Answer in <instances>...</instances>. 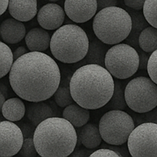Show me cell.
Here are the masks:
<instances>
[{"mask_svg":"<svg viewBox=\"0 0 157 157\" xmlns=\"http://www.w3.org/2000/svg\"><path fill=\"white\" fill-rule=\"evenodd\" d=\"M117 146V145H111V144H109V145H104L102 146V148H108L110 150H113V151L117 152L118 154H120V156H128L129 154L130 155V151H129L128 146Z\"/></svg>","mask_w":157,"mask_h":157,"instance_id":"obj_30","label":"cell"},{"mask_svg":"<svg viewBox=\"0 0 157 157\" xmlns=\"http://www.w3.org/2000/svg\"><path fill=\"white\" fill-rule=\"evenodd\" d=\"M65 11L59 5L48 3L38 10L37 20L41 28L46 30H57L61 27L65 18Z\"/></svg>","mask_w":157,"mask_h":157,"instance_id":"obj_12","label":"cell"},{"mask_svg":"<svg viewBox=\"0 0 157 157\" xmlns=\"http://www.w3.org/2000/svg\"><path fill=\"white\" fill-rule=\"evenodd\" d=\"M98 126L103 140L107 144L117 146L127 143L136 127L133 117L120 110H110L104 113Z\"/></svg>","mask_w":157,"mask_h":157,"instance_id":"obj_6","label":"cell"},{"mask_svg":"<svg viewBox=\"0 0 157 157\" xmlns=\"http://www.w3.org/2000/svg\"><path fill=\"white\" fill-rule=\"evenodd\" d=\"M71 76L67 75L61 76L59 87L54 94L55 101L60 107H62V108H64L67 106L75 102L70 89V81L71 79Z\"/></svg>","mask_w":157,"mask_h":157,"instance_id":"obj_22","label":"cell"},{"mask_svg":"<svg viewBox=\"0 0 157 157\" xmlns=\"http://www.w3.org/2000/svg\"><path fill=\"white\" fill-rule=\"evenodd\" d=\"M145 2L146 0H124V4L130 9L141 11L144 9Z\"/></svg>","mask_w":157,"mask_h":157,"instance_id":"obj_33","label":"cell"},{"mask_svg":"<svg viewBox=\"0 0 157 157\" xmlns=\"http://www.w3.org/2000/svg\"><path fill=\"white\" fill-rule=\"evenodd\" d=\"M62 116L73 124L75 128H81L89 121L90 111L88 109L81 107L77 103H73L64 107Z\"/></svg>","mask_w":157,"mask_h":157,"instance_id":"obj_19","label":"cell"},{"mask_svg":"<svg viewBox=\"0 0 157 157\" xmlns=\"http://www.w3.org/2000/svg\"><path fill=\"white\" fill-rule=\"evenodd\" d=\"M93 152L91 150H84V149H78L71 153V156H90Z\"/></svg>","mask_w":157,"mask_h":157,"instance_id":"obj_37","label":"cell"},{"mask_svg":"<svg viewBox=\"0 0 157 157\" xmlns=\"http://www.w3.org/2000/svg\"><path fill=\"white\" fill-rule=\"evenodd\" d=\"M8 10L12 18L23 22L29 21L33 19L38 14V1L9 0Z\"/></svg>","mask_w":157,"mask_h":157,"instance_id":"obj_13","label":"cell"},{"mask_svg":"<svg viewBox=\"0 0 157 157\" xmlns=\"http://www.w3.org/2000/svg\"><path fill=\"white\" fill-rule=\"evenodd\" d=\"M20 128H21L23 135H24L25 139V138L33 137L36 127L32 124H30L29 123H25V124H21Z\"/></svg>","mask_w":157,"mask_h":157,"instance_id":"obj_32","label":"cell"},{"mask_svg":"<svg viewBox=\"0 0 157 157\" xmlns=\"http://www.w3.org/2000/svg\"><path fill=\"white\" fill-rule=\"evenodd\" d=\"M9 79L20 98L38 102L54 96L61 76L58 64L52 57L41 52H30L14 61Z\"/></svg>","mask_w":157,"mask_h":157,"instance_id":"obj_1","label":"cell"},{"mask_svg":"<svg viewBox=\"0 0 157 157\" xmlns=\"http://www.w3.org/2000/svg\"><path fill=\"white\" fill-rule=\"evenodd\" d=\"M0 51H1L0 77L2 78L10 72L15 59H14V55L11 48L4 41H1L0 43Z\"/></svg>","mask_w":157,"mask_h":157,"instance_id":"obj_25","label":"cell"},{"mask_svg":"<svg viewBox=\"0 0 157 157\" xmlns=\"http://www.w3.org/2000/svg\"><path fill=\"white\" fill-rule=\"evenodd\" d=\"M140 56V67L139 69L140 70H147V66H148V61L150 56L148 55V53L144 51H139L138 50Z\"/></svg>","mask_w":157,"mask_h":157,"instance_id":"obj_34","label":"cell"},{"mask_svg":"<svg viewBox=\"0 0 157 157\" xmlns=\"http://www.w3.org/2000/svg\"><path fill=\"white\" fill-rule=\"evenodd\" d=\"M102 140L99 126L94 124H87L81 127L78 132L77 146L81 144L87 149L92 150L101 146Z\"/></svg>","mask_w":157,"mask_h":157,"instance_id":"obj_17","label":"cell"},{"mask_svg":"<svg viewBox=\"0 0 157 157\" xmlns=\"http://www.w3.org/2000/svg\"><path fill=\"white\" fill-rule=\"evenodd\" d=\"M0 34L2 41L6 44H17L26 35V29L23 21L15 18H7L0 25Z\"/></svg>","mask_w":157,"mask_h":157,"instance_id":"obj_14","label":"cell"},{"mask_svg":"<svg viewBox=\"0 0 157 157\" xmlns=\"http://www.w3.org/2000/svg\"><path fill=\"white\" fill-rule=\"evenodd\" d=\"M29 48H26L25 47H23V46H20V47L17 48L15 50V52H13V55H14V59L17 60L18 58L21 57L22 55H25L26 53L29 52Z\"/></svg>","mask_w":157,"mask_h":157,"instance_id":"obj_36","label":"cell"},{"mask_svg":"<svg viewBox=\"0 0 157 157\" xmlns=\"http://www.w3.org/2000/svg\"><path fill=\"white\" fill-rule=\"evenodd\" d=\"M104 67L116 79H127L135 75L139 69L138 51L126 43L114 44L107 51Z\"/></svg>","mask_w":157,"mask_h":157,"instance_id":"obj_7","label":"cell"},{"mask_svg":"<svg viewBox=\"0 0 157 157\" xmlns=\"http://www.w3.org/2000/svg\"><path fill=\"white\" fill-rule=\"evenodd\" d=\"M92 26L97 38L108 45H114L129 36L132 18L126 9L110 6L98 11L94 17Z\"/></svg>","mask_w":157,"mask_h":157,"instance_id":"obj_5","label":"cell"},{"mask_svg":"<svg viewBox=\"0 0 157 157\" xmlns=\"http://www.w3.org/2000/svg\"><path fill=\"white\" fill-rule=\"evenodd\" d=\"M0 135V156L10 157L19 153L25 140L20 127L12 121H2Z\"/></svg>","mask_w":157,"mask_h":157,"instance_id":"obj_10","label":"cell"},{"mask_svg":"<svg viewBox=\"0 0 157 157\" xmlns=\"http://www.w3.org/2000/svg\"><path fill=\"white\" fill-rule=\"evenodd\" d=\"M0 93L3 94L6 97H8V88L3 83L1 84V90H0Z\"/></svg>","mask_w":157,"mask_h":157,"instance_id":"obj_39","label":"cell"},{"mask_svg":"<svg viewBox=\"0 0 157 157\" xmlns=\"http://www.w3.org/2000/svg\"><path fill=\"white\" fill-rule=\"evenodd\" d=\"M127 106L135 113H146L157 106V84L150 78L137 77L125 87Z\"/></svg>","mask_w":157,"mask_h":157,"instance_id":"obj_8","label":"cell"},{"mask_svg":"<svg viewBox=\"0 0 157 157\" xmlns=\"http://www.w3.org/2000/svg\"><path fill=\"white\" fill-rule=\"evenodd\" d=\"M115 87L111 99L106 104V108L109 110H125L127 108V104L125 98V89L124 85L118 80L114 81Z\"/></svg>","mask_w":157,"mask_h":157,"instance_id":"obj_24","label":"cell"},{"mask_svg":"<svg viewBox=\"0 0 157 157\" xmlns=\"http://www.w3.org/2000/svg\"><path fill=\"white\" fill-rule=\"evenodd\" d=\"M3 117L12 122L19 121L24 117L26 107L24 102L18 98H12L6 100L2 107Z\"/></svg>","mask_w":157,"mask_h":157,"instance_id":"obj_21","label":"cell"},{"mask_svg":"<svg viewBox=\"0 0 157 157\" xmlns=\"http://www.w3.org/2000/svg\"><path fill=\"white\" fill-rule=\"evenodd\" d=\"M9 0H1V9H0V13H1V15H2L6 12V9L9 7Z\"/></svg>","mask_w":157,"mask_h":157,"instance_id":"obj_38","label":"cell"},{"mask_svg":"<svg viewBox=\"0 0 157 157\" xmlns=\"http://www.w3.org/2000/svg\"><path fill=\"white\" fill-rule=\"evenodd\" d=\"M127 146L133 157L157 156V124L147 122L136 126Z\"/></svg>","mask_w":157,"mask_h":157,"instance_id":"obj_9","label":"cell"},{"mask_svg":"<svg viewBox=\"0 0 157 157\" xmlns=\"http://www.w3.org/2000/svg\"><path fill=\"white\" fill-rule=\"evenodd\" d=\"M136 126L143 123H155L157 124V106L153 110L146 113H136L133 116Z\"/></svg>","mask_w":157,"mask_h":157,"instance_id":"obj_27","label":"cell"},{"mask_svg":"<svg viewBox=\"0 0 157 157\" xmlns=\"http://www.w3.org/2000/svg\"><path fill=\"white\" fill-rule=\"evenodd\" d=\"M64 11L71 20L84 23L95 16L98 12L97 0H65Z\"/></svg>","mask_w":157,"mask_h":157,"instance_id":"obj_11","label":"cell"},{"mask_svg":"<svg viewBox=\"0 0 157 157\" xmlns=\"http://www.w3.org/2000/svg\"><path fill=\"white\" fill-rule=\"evenodd\" d=\"M0 99H1V101H0V104H1V107H2V105L4 104V103L6 102V98L3 94L0 93Z\"/></svg>","mask_w":157,"mask_h":157,"instance_id":"obj_40","label":"cell"},{"mask_svg":"<svg viewBox=\"0 0 157 157\" xmlns=\"http://www.w3.org/2000/svg\"><path fill=\"white\" fill-rule=\"evenodd\" d=\"M90 40L85 31L77 25L67 24L55 30L50 49L55 59L64 64L78 63L84 58Z\"/></svg>","mask_w":157,"mask_h":157,"instance_id":"obj_4","label":"cell"},{"mask_svg":"<svg viewBox=\"0 0 157 157\" xmlns=\"http://www.w3.org/2000/svg\"><path fill=\"white\" fill-rule=\"evenodd\" d=\"M139 45L141 50L147 53L157 50V28L149 25L144 29L139 37Z\"/></svg>","mask_w":157,"mask_h":157,"instance_id":"obj_23","label":"cell"},{"mask_svg":"<svg viewBox=\"0 0 157 157\" xmlns=\"http://www.w3.org/2000/svg\"><path fill=\"white\" fill-rule=\"evenodd\" d=\"M108 44L101 41L99 38H93L90 41L88 52L83 60L78 62V65H85L88 64H96L105 66V58L108 51Z\"/></svg>","mask_w":157,"mask_h":157,"instance_id":"obj_16","label":"cell"},{"mask_svg":"<svg viewBox=\"0 0 157 157\" xmlns=\"http://www.w3.org/2000/svg\"><path fill=\"white\" fill-rule=\"evenodd\" d=\"M33 139L39 156L66 157L76 148L78 133L65 118L52 117L37 126Z\"/></svg>","mask_w":157,"mask_h":157,"instance_id":"obj_3","label":"cell"},{"mask_svg":"<svg viewBox=\"0 0 157 157\" xmlns=\"http://www.w3.org/2000/svg\"><path fill=\"white\" fill-rule=\"evenodd\" d=\"M50 34L43 28H33L25 35V41L30 52H43L51 44Z\"/></svg>","mask_w":157,"mask_h":157,"instance_id":"obj_15","label":"cell"},{"mask_svg":"<svg viewBox=\"0 0 157 157\" xmlns=\"http://www.w3.org/2000/svg\"><path fill=\"white\" fill-rule=\"evenodd\" d=\"M128 12L131 15L132 18V29L130 35L126 38L125 41H127V44H130L131 46L134 47L136 50H138V48H140V35L144 29H145L150 25L146 19L144 12L142 11H137L130 9L128 10Z\"/></svg>","mask_w":157,"mask_h":157,"instance_id":"obj_18","label":"cell"},{"mask_svg":"<svg viewBox=\"0 0 157 157\" xmlns=\"http://www.w3.org/2000/svg\"><path fill=\"white\" fill-rule=\"evenodd\" d=\"M113 75L105 67L88 64L78 67L71 76L70 89L75 103L88 110L106 106L114 91Z\"/></svg>","mask_w":157,"mask_h":157,"instance_id":"obj_2","label":"cell"},{"mask_svg":"<svg viewBox=\"0 0 157 157\" xmlns=\"http://www.w3.org/2000/svg\"><path fill=\"white\" fill-rule=\"evenodd\" d=\"M49 2H56L59 1V0H48Z\"/></svg>","mask_w":157,"mask_h":157,"instance_id":"obj_41","label":"cell"},{"mask_svg":"<svg viewBox=\"0 0 157 157\" xmlns=\"http://www.w3.org/2000/svg\"><path fill=\"white\" fill-rule=\"evenodd\" d=\"M19 153L25 157H34L38 154L35 147L33 137L25 138L24 143L20 150Z\"/></svg>","mask_w":157,"mask_h":157,"instance_id":"obj_28","label":"cell"},{"mask_svg":"<svg viewBox=\"0 0 157 157\" xmlns=\"http://www.w3.org/2000/svg\"><path fill=\"white\" fill-rule=\"evenodd\" d=\"M90 156H107V157H117L119 156L120 154H118L117 152L110 150L108 148H101L98 150H95L91 153Z\"/></svg>","mask_w":157,"mask_h":157,"instance_id":"obj_31","label":"cell"},{"mask_svg":"<svg viewBox=\"0 0 157 157\" xmlns=\"http://www.w3.org/2000/svg\"><path fill=\"white\" fill-rule=\"evenodd\" d=\"M143 12L149 24L157 28V0H146Z\"/></svg>","mask_w":157,"mask_h":157,"instance_id":"obj_26","label":"cell"},{"mask_svg":"<svg viewBox=\"0 0 157 157\" xmlns=\"http://www.w3.org/2000/svg\"><path fill=\"white\" fill-rule=\"evenodd\" d=\"M147 73L150 78L157 84V50L150 55L147 66Z\"/></svg>","mask_w":157,"mask_h":157,"instance_id":"obj_29","label":"cell"},{"mask_svg":"<svg viewBox=\"0 0 157 157\" xmlns=\"http://www.w3.org/2000/svg\"><path fill=\"white\" fill-rule=\"evenodd\" d=\"M98 2V10L100 11L110 6H117L118 0H97Z\"/></svg>","mask_w":157,"mask_h":157,"instance_id":"obj_35","label":"cell"},{"mask_svg":"<svg viewBox=\"0 0 157 157\" xmlns=\"http://www.w3.org/2000/svg\"><path fill=\"white\" fill-rule=\"evenodd\" d=\"M26 115L31 123L37 127L44 120L53 117L54 111L48 104L43 101L31 102L26 109Z\"/></svg>","mask_w":157,"mask_h":157,"instance_id":"obj_20","label":"cell"}]
</instances>
